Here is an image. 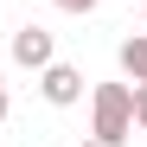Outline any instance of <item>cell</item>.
<instances>
[{
  "mask_svg": "<svg viewBox=\"0 0 147 147\" xmlns=\"http://www.w3.org/2000/svg\"><path fill=\"white\" fill-rule=\"evenodd\" d=\"M58 58V38L45 32V26H19L13 32V64H26V70H45Z\"/></svg>",
  "mask_w": 147,
  "mask_h": 147,
  "instance_id": "3957f363",
  "label": "cell"
},
{
  "mask_svg": "<svg viewBox=\"0 0 147 147\" xmlns=\"http://www.w3.org/2000/svg\"><path fill=\"white\" fill-rule=\"evenodd\" d=\"M141 134H147V121H141Z\"/></svg>",
  "mask_w": 147,
  "mask_h": 147,
  "instance_id": "30bf717a",
  "label": "cell"
},
{
  "mask_svg": "<svg viewBox=\"0 0 147 147\" xmlns=\"http://www.w3.org/2000/svg\"><path fill=\"white\" fill-rule=\"evenodd\" d=\"M51 7H64V13H96L102 0H51Z\"/></svg>",
  "mask_w": 147,
  "mask_h": 147,
  "instance_id": "8992f818",
  "label": "cell"
},
{
  "mask_svg": "<svg viewBox=\"0 0 147 147\" xmlns=\"http://www.w3.org/2000/svg\"><path fill=\"white\" fill-rule=\"evenodd\" d=\"M115 64L128 70L134 83H147V32H134V38H121V51H115Z\"/></svg>",
  "mask_w": 147,
  "mask_h": 147,
  "instance_id": "277c9868",
  "label": "cell"
},
{
  "mask_svg": "<svg viewBox=\"0 0 147 147\" xmlns=\"http://www.w3.org/2000/svg\"><path fill=\"white\" fill-rule=\"evenodd\" d=\"M134 134V90L128 83H96L90 90V141L121 147Z\"/></svg>",
  "mask_w": 147,
  "mask_h": 147,
  "instance_id": "6da1fadb",
  "label": "cell"
},
{
  "mask_svg": "<svg viewBox=\"0 0 147 147\" xmlns=\"http://www.w3.org/2000/svg\"><path fill=\"white\" fill-rule=\"evenodd\" d=\"M38 96H45V102H51V109H70V102H83V70L77 64H45L38 70Z\"/></svg>",
  "mask_w": 147,
  "mask_h": 147,
  "instance_id": "7a4b0ae2",
  "label": "cell"
},
{
  "mask_svg": "<svg viewBox=\"0 0 147 147\" xmlns=\"http://www.w3.org/2000/svg\"><path fill=\"white\" fill-rule=\"evenodd\" d=\"M7 109H13V96H7V77H0V121H7Z\"/></svg>",
  "mask_w": 147,
  "mask_h": 147,
  "instance_id": "52a82bcc",
  "label": "cell"
},
{
  "mask_svg": "<svg viewBox=\"0 0 147 147\" xmlns=\"http://www.w3.org/2000/svg\"><path fill=\"white\" fill-rule=\"evenodd\" d=\"M134 90V128H141V121H147V83H128Z\"/></svg>",
  "mask_w": 147,
  "mask_h": 147,
  "instance_id": "5b68a950",
  "label": "cell"
},
{
  "mask_svg": "<svg viewBox=\"0 0 147 147\" xmlns=\"http://www.w3.org/2000/svg\"><path fill=\"white\" fill-rule=\"evenodd\" d=\"M77 147H102V141H77Z\"/></svg>",
  "mask_w": 147,
  "mask_h": 147,
  "instance_id": "ba28073f",
  "label": "cell"
},
{
  "mask_svg": "<svg viewBox=\"0 0 147 147\" xmlns=\"http://www.w3.org/2000/svg\"><path fill=\"white\" fill-rule=\"evenodd\" d=\"M141 32H147V13H141Z\"/></svg>",
  "mask_w": 147,
  "mask_h": 147,
  "instance_id": "9c48e42d",
  "label": "cell"
}]
</instances>
